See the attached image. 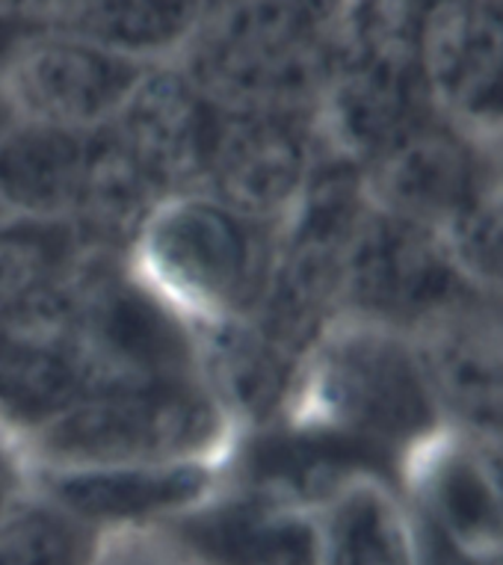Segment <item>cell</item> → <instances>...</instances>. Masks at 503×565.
I'll return each mask as SVG.
<instances>
[{"instance_id":"cell-1","label":"cell","mask_w":503,"mask_h":565,"mask_svg":"<svg viewBox=\"0 0 503 565\" xmlns=\"http://www.w3.org/2000/svg\"><path fill=\"white\" fill-rule=\"evenodd\" d=\"M279 420L335 438L397 477L445 429L415 338L350 315L308 347Z\"/></svg>"},{"instance_id":"cell-2","label":"cell","mask_w":503,"mask_h":565,"mask_svg":"<svg viewBox=\"0 0 503 565\" xmlns=\"http://www.w3.org/2000/svg\"><path fill=\"white\" fill-rule=\"evenodd\" d=\"M338 15L341 0H214L175 65L220 110L314 119Z\"/></svg>"},{"instance_id":"cell-3","label":"cell","mask_w":503,"mask_h":565,"mask_svg":"<svg viewBox=\"0 0 503 565\" xmlns=\"http://www.w3.org/2000/svg\"><path fill=\"white\" fill-rule=\"evenodd\" d=\"M279 232L193 186L151 207L125 258L175 315L202 332L255 315Z\"/></svg>"},{"instance_id":"cell-4","label":"cell","mask_w":503,"mask_h":565,"mask_svg":"<svg viewBox=\"0 0 503 565\" xmlns=\"http://www.w3.org/2000/svg\"><path fill=\"white\" fill-rule=\"evenodd\" d=\"M63 297L77 399L205 382L196 329L133 273L125 252H89Z\"/></svg>"},{"instance_id":"cell-5","label":"cell","mask_w":503,"mask_h":565,"mask_svg":"<svg viewBox=\"0 0 503 565\" xmlns=\"http://www.w3.org/2000/svg\"><path fill=\"white\" fill-rule=\"evenodd\" d=\"M237 427L207 382L77 399L15 438L30 473L225 459Z\"/></svg>"},{"instance_id":"cell-6","label":"cell","mask_w":503,"mask_h":565,"mask_svg":"<svg viewBox=\"0 0 503 565\" xmlns=\"http://www.w3.org/2000/svg\"><path fill=\"white\" fill-rule=\"evenodd\" d=\"M151 68L72 30L30 24L0 68V102L19 121L98 130L119 116Z\"/></svg>"},{"instance_id":"cell-7","label":"cell","mask_w":503,"mask_h":565,"mask_svg":"<svg viewBox=\"0 0 503 565\" xmlns=\"http://www.w3.org/2000/svg\"><path fill=\"white\" fill-rule=\"evenodd\" d=\"M474 290L448 234L385 214L367 202L346 258L341 315L415 334Z\"/></svg>"},{"instance_id":"cell-8","label":"cell","mask_w":503,"mask_h":565,"mask_svg":"<svg viewBox=\"0 0 503 565\" xmlns=\"http://www.w3.org/2000/svg\"><path fill=\"white\" fill-rule=\"evenodd\" d=\"M418 89L429 116L492 151L503 142V0H427Z\"/></svg>"},{"instance_id":"cell-9","label":"cell","mask_w":503,"mask_h":565,"mask_svg":"<svg viewBox=\"0 0 503 565\" xmlns=\"http://www.w3.org/2000/svg\"><path fill=\"white\" fill-rule=\"evenodd\" d=\"M327 160L314 119L216 107L202 190L255 223L281 228Z\"/></svg>"},{"instance_id":"cell-10","label":"cell","mask_w":503,"mask_h":565,"mask_svg":"<svg viewBox=\"0 0 503 565\" xmlns=\"http://www.w3.org/2000/svg\"><path fill=\"white\" fill-rule=\"evenodd\" d=\"M358 175L373 207L438 234L453 232L497 186L489 149L429 113L367 160Z\"/></svg>"},{"instance_id":"cell-11","label":"cell","mask_w":503,"mask_h":565,"mask_svg":"<svg viewBox=\"0 0 503 565\" xmlns=\"http://www.w3.org/2000/svg\"><path fill=\"white\" fill-rule=\"evenodd\" d=\"M151 533L186 565H320L314 512L228 482Z\"/></svg>"},{"instance_id":"cell-12","label":"cell","mask_w":503,"mask_h":565,"mask_svg":"<svg viewBox=\"0 0 503 565\" xmlns=\"http://www.w3.org/2000/svg\"><path fill=\"white\" fill-rule=\"evenodd\" d=\"M223 459L30 473V489L101 536L151 530L214 494Z\"/></svg>"},{"instance_id":"cell-13","label":"cell","mask_w":503,"mask_h":565,"mask_svg":"<svg viewBox=\"0 0 503 565\" xmlns=\"http://www.w3.org/2000/svg\"><path fill=\"white\" fill-rule=\"evenodd\" d=\"M216 107L175 63L154 65L107 125L163 193L202 186Z\"/></svg>"},{"instance_id":"cell-14","label":"cell","mask_w":503,"mask_h":565,"mask_svg":"<svg viewBox=\"0 0 503 565\" xmlns=\"http://www.w3.org/2000/svg\"><path fill=\"white\" fill-rule=\"evenodd\" d=\"M93 130L12 119L0 130V214L75 220Z\"/></svg>"},{"instance_id":"cell-15","label":"cell","mask_w":503,"mask_h":565,"mask_svg":"<svg viewBox=\"0 0 503 565\" xmlns=\"http://www.w3.org/2000/svg\"><path fill=\"white\" fill-rule=\"evenodd\" d=\"M320 565H420L418 527L400 482L364 473L318 512Z\"/></svg>"},{"instance_id":"cell-16","label":"cell","mask_w":503,"mask_h":565,"mask_svg":"<svg viewBox=\"0 0 503 565\" xmlns=\"http://www.w3.org/2000/svg\"><path fill=\"white\" fill-rule=\"evenodd\" d=\"M214 0H84L60 28L142 63H175Z\"/></svg>"},{"instance_id":"cell-17","label":"cell","mask_w":503,"mask_h":565,"mask_svg":"<svg viewBox=\"0 0 503 565\" xmlns=\"http://www.w3.org/2000/svg\"><path fill=\"white\" fill-rule=\"evenodd\" d=\"M93 249L66 220L0 214V315L66 281Z\"/></svg>"},{"instance_id":"cell-18","label":"cell","mask_w":503,"mask_h":565,"mask_svg":"<svg viewBox=\"0 0 503 565\" xmlns=\"http://www.w3.org/2000/svg\"><path fill=\"white\" fill-rule=\"evenodd\" d=\"M104 539L33 489L0 510V565H95Z\"/></svg>"},{"instance_id":"cell-19","label":"cell","mask_w":503,"mask_h":565,"mask_svg":"<svg viewBox=\"0 0 503 565\" xmlns=\"http://www.w3.org/2000/svg\"><path fill=\"white\" fill-rule=\"evenodd\" d=\"M448 241L468 281L483 294L503 297V184L489 190L453 225Z\"/></svg>"},{"instance_id":"cell-20","label":"cell","mask_w":503,"mask_h":565,"mask_svg":"<svg viewBox=\"0 0 503 565\" xmlns=\"http://www.w3.org/2000/svg\"><path fill=\"white\" fill-rule=\"evenodd\" d=\"M95 565H186L151 530L107 536Z\"/></svg>"},{"instance_id":"cell-21","label":"cell","mask_w":503,"mask_h":565,"mask_svg":"<svg viewBox=\"0 0 503 565\" xmlns=\"http://www.w3.org/2000/svg\"><path fill=\"white\" fill-rule=\"evenodd\" d=\"M30 489V471L10 429L0 427V510Z\"/></svg>"},{"instance_id":"cell-22","label":"cell","mask_w":503,"mask_h":565,"mask_svg":"<svg viewBox=\"0 0 503 565\" xmlns=\"http://www.w3.org/2000/svg\"><path fill=\"white\" fill-rule=\"evenodd\" d=\"M30 24H36V21H28V19H0V68L7 63V56H10L12 45L19 42V36Z\"/></svg>"},{"instance_id":"cell-23","label":"cell","mask_w":503,"mask_h":565,"mask_svg":"<svg viewBox=\"0 0 503 565\" xmlns=\"http://www.w3.org/2000/svg\"><path fill=\"white\" fill-rule=\"evenodd\" d=\"M0 19H28V0H0Z\"/></svg>"},{"instance_id":"cell-24","label":"cell","mask_w":503,"mask_h":565,"mask_svg":"<svg viewBox=\"0 0 503 565\" xmlns=\"http://www.w3.org/2000/svg\"><path fill=\"white\" fill-rule=\"evenodd\" d=\"M12 121V116H10V110H7V104L0 102V130L7 128V125H10Z\"/></svg>"},{"instance_id":"cell-25","label":"cell","mask_w":503,"mask_h":565,"mask_svg":"<svg viewBox=\"0 0 503 565\" xmlns=\"http://www.w3.org/2000/svg\"><path fill=\"white\" fill-rule=\"evenodd\" d=\"M341 3H346V0H341Z\"/></svg>"},{"instance_id":"cell-26","label":"cell","mask_w":503,"mask_h":565,"mask_svg":"<svg viewBox=\"0 0 503 565\" xmlns=\"http://www.w3.org/2000/svg\"><path fill=\"white\" fill-rule=\"evenodd\" d=\"M341 7H344V3H341Z\"/></svg>"}]
</instances>
